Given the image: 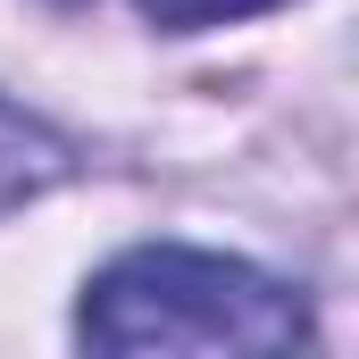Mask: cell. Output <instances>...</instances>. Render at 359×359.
Here are the masks:
<instances>
[{"mask_svg":"<svg viewBox=\"0 0 359 359\" xmlns=\"http://www.w3.org/2000/svg\"><path fill=\"white\" fill-rule=\"evenodd\" d=\"M84 351H284L309 343L301 284L192 251V243H134L84 284L76 301Z\"/></svg>","mask_w":359,"mask_h":359,"instance_id":"1","label":"cell"},{"mask_svg":"<svg viewBox=\"0 0 359 359\" xmlns=\"http://www.w3.org/2000/svg\"><path fill=\"white\" fill-rule=\"evenodd\" d=\"M67 176H76V142L59 126H42L34 109L0 100V217L34 209L42 192H59Z\"/></svg>","mask_w":359,"mask_h":359,"instance_id":"2","label":"cell"},{"mask_svg":"<svg viewBox=\"0 0 359 359\" xmlns=\"http://www.w3.org/2000/svg\"><path fill=\"white\" fill-rule=\"evenodd\" d=\"M159 34H209V25H234V17H268L284 0H134Z\"/></svg>","mask_w":359,"mask_h":359,"instance_id":"3","label":"cell"}]
</instances>
